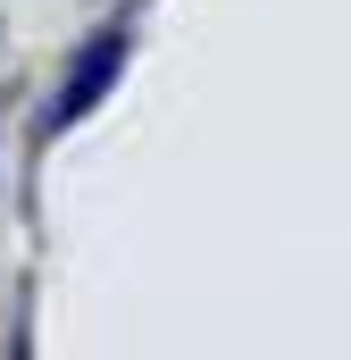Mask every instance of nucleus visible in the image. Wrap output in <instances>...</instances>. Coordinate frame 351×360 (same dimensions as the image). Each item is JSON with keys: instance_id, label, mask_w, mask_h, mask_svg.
<instances>
[{"instance_id": "nucleus-1", "label": "nucleus", "mask_w": 351, "mask_h": 360, "mask_svg": "<svg viewBox=\"0 0 351 360\" xmlns=\"http://www.w3.org/2000/svg\"><path fill=\"white\" fill-rule=\"evenodd\" d=\"M117 68H126V34H92L84 59H76V76H67V92L42 109V134H59V126H76L84 109H100V92L117 84Z\"/></svg>"}]
</instances>
